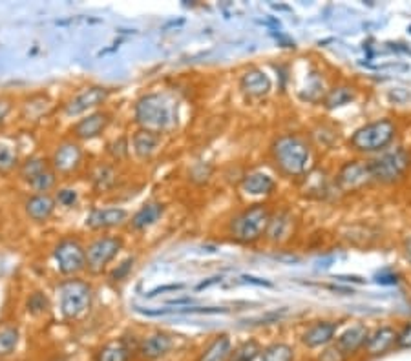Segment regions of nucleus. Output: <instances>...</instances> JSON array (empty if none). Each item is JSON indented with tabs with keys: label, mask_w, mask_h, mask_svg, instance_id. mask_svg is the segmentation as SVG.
<instances>
[{
	"label": "nucleus",
	"mask_w": 411,
	"mask_h": 361,
	"mask_svg": "<svg viewBox=\"0 0 411 361\" xmlns=\"http://www.w3.org/2000/svg\"><path fill=\"white\" fill-rule=\"evenodd\" d=\"M133 119L139 130L154 132L158 135L171 132L178 125V100L171 93H145L133 106Z\"/></svg>",
	"instance_id": "f257e3e1"
},
{
	"label": "nucleus",
	"mask_w": 411,
	"mask_h": 361,
	"mask_svg": "<svg viewBox=\"0 0 411 361\" xmlns=\"http://www.w3.org/2000/svg\"><path fill=\"white\" fill-rule=\"evenodd\" d=\"M273 161L287 175H302L311 164V146L300 135L287 133L273 142Z\"/></svg>",
	"instance_id": "f03ea898"
},
{
	"label": "nucleus",
	"mask_w": 411,
	"mask_h": 361,
	"mask_svg": "<svg viewBox=\"0 0 411 361\" xmlns=\"http://www.w3.org/2000/svg\"><path fill=\"white\" fill-rule=\"evenodd\" d=\"M59 310L68 321L83 318L93 303V287L79 278H68L59 283L57 287Z\"/></svg>",
	"instance_id": "7ed1b4c3"
},
{
	"label": "nucleus",
	"mask_w": 411,
	"mask_h": 361,
	"mask_svg": "<svg viewBox=\"0 0 411 361\" xmlns=\"http://www.w3.org/2000/svg\"><path fill=\"white\" fill-rule=\"evenodd\" d=\"M55 268L64 278H77L86 270V245L79 237H61L51 248Z\"/></svg>",
	"instance_id": "20e7f679"
},
{
	"label": "nucleus",
	"mask_w": 411,
	"mask_h": 361,
	"mask_svg": "<svg viewBox=\"0 0 411 361\" xmlns=\"http://www.w3.org/2000/svg\"><path fill=\"white\" fill-rule=\"evenodd\" d=\"M269 219V208L265 204H254L230 219L228 232L241 243H254L265 234Z\"/></svg>",
	"instance_id": "39448f33"
},
{
	"label": "nucleus",
	"mask_w": 411,
	"mask_h": 361,
	"mask_svg": "<svg viewBox=\"0 0 411 361\" xmlns=\"http://www.w3.org/2000/svg\"><path fill=\"white\" fill-rule=\"evenodd\" d=\"M397 126L390 119H378L373 122H367L365 126L358 128L349 141L351 148L362 152V154H371V152H380L393 141Z\"/></svg>",
	"instance_id": "423d86ee"
},
{
	"label": "nucleus",
	"mask_w": 411,
	"mask_h": 361,
	"mask_svg": "<svg viewBox=\"0 0 411 361\" xmlns=\"http://www.w3.org/2000/svg\"><path fill=\"white\" fill-rule=\"evenodd\" d=\"M367 167H370V174L373 181L397 183L410 170L411 155L404 148H395L367 161Z\"/></svg>",
	"instance_id": "0eeeda50"
},
{
	"label": "nucleus",
	"mask_w": 411,
	"mask_h": 361,
	"mask_svg": "<svg viewBox=\"0 0 411 361\" xmlns=\"http://www.w3.org/2000/svg\"><path fill=\"white\" fill-rule=\"evenodd\" d=\"M50 164L59 177H71L84 167V148L71 137L61 139L50 154Z\"/></svg>",
	"instance_id": "6e6552de"
},
{
	"label": "nucleus",
	"mask_w": 411,
	"mask_h": 361,
	"mask_svg": "<svg viewBox=\"0 0 411 361\" xmlns=\"http://www.w3.org/2000/svg\"><path fill=\"white\" fill-rule=\"evenodd\" d=\"M110 97V90L106 86L99 84H91V86L81 88L79 92H75L66 103L63 104V115L66 119H79L86 113L96 112L99 106H103Z\"/></svg>",
	"instance_id": "1a4fd4ad"
},
{
	"label": "nucleus",
	"mask_w": 411,
	"mask_h": 361,
	"mask_svg": "<svg viewBox=\"0 0 411 361\" xmlns=\"http://www.w3.org/2000/svg\"><path fill=\"white\" fill-rule=\"evenodd\" d=\"M125 241L121 236H97L86 245V270L91 274H101L117 253L123 250Z\"/></svg>",
	"instance_id": "9d476101"
},
{
	"label": "nucleus",
	"mask_w": 411,
	"mask_h": 361,
	"mask_svg": "<svg viewBox=\"0 0 411 361\" xmlns=\"http://www.w3.org/2000/svg\"><path fill=\"white\" fill-rule=\"evenodd\" d=\"M110 122H112V113L106 112V110H96V112L86 113V115L75 120L73 125L68 128V133L77 142L93 141L106 132Z\"/></svg>",
	"instance_id": "9b49d317"
},
{
	"label": "nucleus",
	"mask_w": 411,
	"mask_h": 361,
	"mask_svg": "<svg viewBox=\"0 0 411 361\" xmlns=\"http://www.w3.org/2000/svg\"><path fill=\"white\" fill-rule=\"evenodd\" d=\"M54 110V99L48 92H34L21 100V119L28 125L41 122Z\"/></svg>",
	"instance_id": "f8f14e48"
},
{
	"label": "nucleus",
	"mask_w": 411,
	"mask_h": 361,
	"mask_svg": "<svg viewBox=\"0 0 411 361\" xmlns=\"http://www.w3.org/2000/svg\"><path fill=\"white\" fill-rule=\"evenodd\" d=\"M128 221V212L125 208L119 206H108V208H93L86 216V229L93 230V232H101V230L117 229L121 224H125Z\"/></svg>",
	"instance_id": "ddd939ff"
},
{
	"label": "nucleus",
	"mask_w": 411,
	"mask_h": 361,
	"mask_svg": "<svg viewBox=\"0 0 411 361\" xmlns=\"http://www.w3.org/2000/svg\"><path fill=\"white\" fill-rule=\"evenodd\" d=\"M371 181L373 179H371L370 167H367V162L362 161L345 162L337 175L338 187L344 192H357L367 183H371Z\"/></svg>",
	"instance_id": "4468645a"
},
{
	"label": "nucleus",
	"mask_w": 411,
	"mask_h": 361,
	"mask_svg": "<svg viewBox=\"0 0 411 361\" xmlns=\"http://www.w3.org/2000/svg\"><path fill=\"white\" fill-rule=\"evenodd\" d=\"M22 208L29 221H34L35 224H44L54 217L57 203L51 194H29L22 203Z\"/></svg>",
	"instance_id": "2eb2a0df"
},
{
	"label": "nucleus",
	"mask_w": 411,
	"mask_h": 361,
	"mask_svg": "<svg viewBox=\"0 0 411 361\" xmlns=\"http://www.w3.org/2000/svg\"><path fill=\"white\" fill-rule=\"evenodd\" d=\"M174 340H172L168 334L165 333H154L146 336L145 340L139 341V347H137V352L141 354L145 360L156 361L159 357L165 356L166 352H171Z\"/></svg>",
	"instance_id": "dca6fc26"
},
{
	"label": "nucleus",
	"mask_w": 411,
	"mask_h": 361,
	"mask_svg": "<svg viewBox=\"0 0 411 361\" xmlns=\"http://www.w3.org/2000/svg\"><path fill=\"white\" fill-rule=\"evenodd\" d=\"M90 183L97 194H108L119 183V172L110 162H97L90 172Z\"/></svg>",
	"instance_id": "f3484780"
},
{
	"label": "nucleus",
	"mask_w": 411,
	"mask_h": 361,
	"mask_svg": "<svg viewBox=\"0 0 411 361\" xmlns=\"http://www.w3.org/2000/svg\"><path fill=\"white\" fill-rule=\"evenodd\" d=\"M163 212H165V204L159 203V201H148V203L143 204V206L130 217V229L136 230V232L150 229L152 224H156L161 219Z\"/></svg>",
	"instance_id": "a211bd4d"
},
{
	"label": "nucleus",
	"mask_w": 411,
	"mask_h": 361,
	"mask_svg": "<svg viewBox=\"0 0 411 361\" xmlns=\"http://www.w3.org/2000/svg\"><path fill=\"white\" fill-rule=\"evenodd\" d=\"M240 86L249 97H263L270 92V79L265 71L249 70L241 75Z\"/></svg>",
	"instance_id": "6ab92c4d"
},
{
	"label": "nucleus",
	"mask_w": 411,
	"mask_h": 361,
	"mask_svg": "<svg viewBox=\"0 0 411 361\" xmlns=\"http://www.w3.org/2000/svg\"><path fill=\"white\" fill-rule=\"evenodd\" d=\"M365 340H367V328H365L364 325H355V327L347 328V330L338 338L335 349H337L338 354H342V356H349V354L357 352L362 345H365Z\"/></svg>",
	"instance_id": "aec40b11"
},
{
	"label": "nucleus",
	"mask_w": 411,
	"mask_h": 361,
	"mask_svg": "<svg viewBox=\"0 0 411 361\" xmlns=\"http://www.w3.org/2000/svg\"><path fill=\"white\" fill-rule=\"evenodd\" d=\"M161 145V135L146 130H137L132 135V150L139 159H150Z\"/></svg>",
	"instance_id": "412c9836"
},
{
	"label": "nucleus",
	"mask_w": 411,
	"mask_h": 361,
	"mask_svg": "<svg viewBox=\"0 0 411 361\" xmlns=\"http://www.w3.org/2000/svg\"><path fill=\"white\" fill-rule=\"evenodd\" d=\"M133 347L128 340H113L103 345L96 352V361H130Z\"/></svg>",
	"instance_id": "4be33fe9"
},
{
	"label": "nucleus",
	"mask_w": 411,
	"mask_h": 361,
	"mask_svg": "<svg viewBox=\"0 0 411 361\" xmlns=\"http://www.w3.org/2000/svg\"><path fill=\"white\" fill-rule=\"evenodd\" d=\"M337 323H331V321H320V323H315L313 327H309L303 334V343L308 347H322V345H328L329 341L335 338L337 334Z\"/></svg>",
	"instance_id": "5701e85b"
},
{
	"label": "nucleus",
	"mask_w": 411,
	"mask_h": 361,
	"mask_svg": "<svg viewBox=\"0 0 411 361\" xmlns=\"http://www.w3.org/2000/svg\"><path fill=\"white\" fill-rule=\"evenodd\" d=\"M48 168H51V164H50V159L46 157V155H29L28 159L21 161V167H19L17 175L22 183L29 184L35 177H39L42 172L48 170Z\"/></svg>",
	"instance_id": "b1692460"
},
{
	"label": "nucleus",
	"mask_w": 411,
	"mask_h": 361,
	"mask_svg": "<svg viewBox=\"0 0 411 361\" xmlns=\"http://www.w3.org/2000/svg\"><path fill=\"white\" fill-rule=\"evenodd\" d=\"M241 188L249 195H269L276 188V183L270 175L263 174V172H254L243 179Z\"/></svg>",
	"instance_id": "393cba45"
},
{
	"label": "nucleus",
	"mask_w": 411,
	"mask_h": 361,
	"mask_svg": "<svg viewBox=\"0 0 411 361\" xmlns=\"http://www.w3.org/2000/svg\"><path fill=\"white\" fill-rule=\"evenodd\" d=\"M21 167V155L17 145L9 139L0 137V175H9Z\"/></svg>",
	"instance_id": "a878e982"
},
{
	"label": "nucleus",
	"mask_w": 411,
	"mask_h": 361,
	"mask_svg": "<svg viewBox=\"0 0 411 361\" xmlns=\"http://www.w3.org/2000/svg\"><path fill=\"white\" fill-rule=\"evenodd\" d=\"M395 341H397V333H395L393 328L382 327L375 330L371 336H367L365 347H367V352L370 354H382L393 347Z\"/></svg>",
	"instance_id": "bb28decb"
},
{
	"label": "nucleus",
	"mask_w": 411,
	"mask_h": 361,
	"mask_svg": "<svg viewBox=\"0 0 411 361\" xmlns=\"http://www.w3.org/2000/svg\"><path fill=\"white\" fill-rule=\"evenodd\" d=\"M19 340H21V330L17 323L11 321L0 323V360L11 356L17 350Z\"/></svg>",
	"instance_id": "cd10ccee"
},
{
	"label": "nucleus",
	"mask_w": 411,
	"mask_h": 361,
	"mask_svg": "<svg viewBox=\"0 0 411 361\" xmlns=\"http://www.w3.org/2000/svg\"><path fill=\"white\" fill-rule=\"evenodd\" d=\"M230 354H233V345H230L228 336L223 334V336H218L208 345L198 361H227Z\"/></svg>",
	"instance_id": "c85d7f7f"
},
{
	"label": "nucleus",
	"mask_w": 411,
	"mask_h": 361,
	"mask_svg": "<svg viewBox=\"0 0 411 361\" xmlns=\"http://www.w3.org/2000/svg\"><path fill=\"white\" fill-rule=\"evenodd\" d=\"M355 99V88L353 86H335L333 90H329V93L325 95V106L329 110L340 108L345 106L351 100Z\"/></svg>",
	"instance_id": "c756f323"
},
{
	"label": "nucleus",
	"mask_w": 411,
	"mask_h": 361,
	"mask_svg": "<svg viewBox=\"0 0 411 361\" xmlns=\"http://www.w3.org/2000/svg\"><path fill=\"white\" fill-rule=\"evenodd\" d=\"M289 226H291V216L289 214H278V216H274L269 219V224H267V236L270 239L278 241L283 239L289 232Z\"/></svg>",
	"instance_id": "7c9ffc66"
},
{
	"label": "nucleus",
	"mask_w": 411,
	"mask_h": 361,
	"mask_svg": "<svg viewBox=\"0 0 411 361\" xmlns=\"http://www.w3.org/2000/svg\"><path fill=\"white\" fill-rule=\"evenodd\" d=\"M50 299L42 291L31 292L28 299H26V310L31 315H44L46 312H50Z\"/></svg>",
	"instance_id": "2f4dec72"
},
{
	"label": "nucleus",
	"mask_w": 411,
	"mask_h": 361,
	"mask_svg": "<svg viewBox=\"0 0 411 361\" xmlns=\"http://www.w3.org/2000/svg\"><path fill=\"white\" fill-rule=\"evenodd\" d=\"M295 352L289 345L274 343L262 352V361H293Z\"/></svg>",
	"instance_id": "473e14b6"
},
{
	"label": "nucleus",
	"mask_w": 411,
	"mask_h": 361,
	"mask_svg": "<svg viewBox=\"0 0 411 361\" xmlns=\"http://www.w3.org/2000/svg\"><path fill=\"white\" fill-rule=\"evenodd\" d=\"M106 154L113 159L116 162L125 161L130 155V142L126 137H117L106 146Z\"/></svg>",
	"instance_id": "72a5a7b5"
},
{
	"label": "nucleus",
	"mask_w": 411,
	"mask_h": 361,
	"mask_svg": "<svg viewBox=\"0 0 411 361\" xmlns=\"http://www.w3.org/2000/svg\"><path fill=\"white\" fill-rule=\"evenodd\" d=\"M54 199H55V203L61 204V206L73 208L75 204H77V201H79V194H77L75 188H68V187L55 188Z\"/></svg>",
	"instance_id": "f704fd0d"
},
{
	"label": "nucleus",
	"mask_w": 411,
	"mask_h": 361,
	"mask_svg": "<svg viewBox=\"0 0 411 361\" xmlns=\"http://www.w3.org/2000/svg\"><path fill=\"white\" fill-rule=\"evenodd\" d=\"M258 354H260V347H258L256 341H247L233 354L230 361H254Z\"/></svg>",
	"instance_id": "c9c22d12"
},
{
	"label": "nucleus",
	"mask_w": 411,
	"mask_h": 361,
	"mask_svg": "<svg viewBox=\"0 0 411 361\" xmlns=\"http://www.w3.org/2000/svg\"><path fill=\"white\" fill-rule=\"evenodd\" d=\"M15 108V99L11 95H0V126L4 125Z\"/></svg>",
	"instance_id": "e433bc0d"
},
{
	"label": "nucleus",
	"mask_w": 411,
	"mask_h": 361,
	"mask_svg": "<svg viewBox=\"0 0 411 361\" xmlns=\"http://www.w3.org/2000/svg\"><path fill=\"white\" fill-rule=\"evenodd\" d=\"M132 266H133V258H128L126 261L121 263V265L117 266V268L112 272L113 281H123V279H125L126 276H128L130 270H132Z\"/></svg>",
	"instance_id": "4c0bfd02"
},
{
	"label": "nucleus",
	"mask_w": 411,
	"mask_h": 361,
	"mask_svg": "<svg viewBox=\"0 0 411 361\" xmlns=\"http://www.w3.org/2000/svg\"><path fill=\"white\" fill-rule=\"evenodd\" d=\"M397 343H399V347H402V349H411V325L404 328L402 333L397 336Z\"/></svg>",
	"instance_id": "58836bf2"
},
{
	"label": "nucleus",
	"mask_w": 411,
	"mask_h": 361,
	"mask_svg": "<svg viewBox=\"0 0 411 361\" xmlns=\"http://www.w3.org/2000/svg\"><path fill=\"white\" fill-rule=\"evenodd\" d=\"M406 253H407V258H410V261H411V239L407 241V245H406Z\"/></svg>",
	"instance_id": "ea45409f"
},
{
	"label": "nucleus",
	"mask_w": 411,
	"mask_h": 361,
	"mask_svg": "<svg viewBox=\"0 0 411 361\" xmlns=\"http://www.w3.org/2000/svg\"><path fill=\"white\" fill-rule=\"evenodd\" d=\"M0 361H2V360H0Z\"/></svg>",
	"instance_id": "a19ab883"
}]
</instances>
